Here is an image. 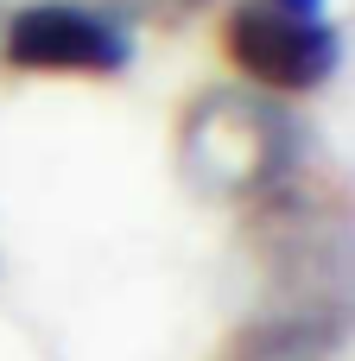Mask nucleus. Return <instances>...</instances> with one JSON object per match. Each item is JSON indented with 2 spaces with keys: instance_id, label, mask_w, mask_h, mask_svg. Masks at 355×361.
Masks as SVG:
<instances>
[{
  "instance_id": "f257e3e1",
  "label": "nucleus",
  "mask_w": 355,
  "mask_h": 361,
  "mask_svg": "<svg viewBox=\"0 0 355 361\" xmlns=\"http://www.w3.org/2000/svg\"><path fill=\"white\" fill-rule=\"evenodd\" d=\"M260 279H267V317L260 330H279L318 355L349 343L355 330V216L330 197H305L292 178L260 197L254 222Z\"/></svg>"
},
{
  "instance_id": "f03ea898",
  "label": "nucleus",
  "mask_w": 355,
  "mask_h": 361,
  "mask_svg": "<svg viewBox=\"0 0 355 361\" xmlns=\"http://www.w3.org/2000/svg\"><path fill=\"white\" fill-rule=\"evenodd\" d=\"M178 159L184 178L203 197L229 203H260L299 171V127L279 102L241 95V89H210L191 102L178 127Z\"/></svg>"
},
{
  "instance_id": "7ed1b4c3",
  "label": "nucleus",
  "mask_w": 355,
  "mask_h": 361,
  "mask_svg": "<svg viewBox=\"0 0 355 361\" xmlns=\"http://www.w3.org/2000/svg\"><path fill=\"white\" fill-rule=\"evenodd\" d=\"M235 70L273 95H311L343 63V32L324 13H286L273 0H241L222 25Z\"/></svg>"
},
{
  "instance_id": "20e7f679",
  "label": "nucleus",
  "mask_w": 355,
  "mask_h": 361,
  "mask_svg": "<svg viewBox=\"0 0 355 361\" xmlns=\"http://www.w3.org/2000/svg\"><path fill=\"white\" fill-rule=\"evenodd\" d=\"M13 70L32 76H121L133 63V38L114 13L83 0H32L6 19L0 38Z\"/></svg>"
},
{
  "instance_id": "39448f33",
  "label": "nucleus",
  "mask_w": 355,
  "mask_h": 361,
  "mask_svg": "<svg viewBox=\"0 0 355 361\" xmlns=\"http://www.w3.org/2000/svg\"><path fill=\"white\" fill-rule=\"evenodd\" d=\"M222 361H324L318 349H305V343H292V336H279V330H260V324H248L235 343H229V355Z\"/></svg>"
},
{
  "instance_id": "423d86ee",
  "label": "nucleus",
  "mask_w": 355,
  "mask_h": 361,
  "mask_svg": "<svg viewBox=\"0 0 355 361\" xmlns=\"http://www.w3.org/2000/svg\"><path fill=\"white\" fill-rule=\"evenodd\" d=\"M114 13H127V19H146V25H184L191 13H203L210 0H108Z\"/></svg>"
},
{
  "instance_id": "0eeeda50",
  "label": "nucleus",
  "mask_w": 355,
  "mask_h": 361,
  "mask_svg": "<svg viewBox=\"0 0 355 361\" xmlns=\"http://www.w3.org/2000/svg\"><path fill=\"white\" fill-rule=\"evenodd\" d=\"M273 6H286V13H324V0H273Z\"/></svg>"
}]
</instances>
